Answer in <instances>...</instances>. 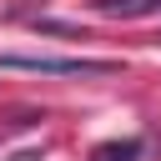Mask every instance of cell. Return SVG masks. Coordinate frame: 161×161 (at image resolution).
Segmentation results:
<instances>
[{"label": "cell", "instance_id": "6da1fadb", "mask_svg": "<svg viewBox=\"0 0 161 161\" xmlns=\"http://www.w3.org/2000/svg\"><path fill=\"white\" fill-rule=\"evenodd\" d=\"M0 70H40V75H111L116 60H86V55H15L0 50Z\"/></svg>", "mask_w": 161, "mask_h": 161}, {"label": "cell", "instance_id": "7a4b0ae2", "mask_svg": "<svg viewBox=\"0 0 161 161\" xmlns=\"http://www.w3.org/2000/svg\"><path fill=\"white\" fill-rule=\"evenodd\" d=\"M101 15H121V20H141V15H161V0H96Z\"/></svg>", "mask_w": 161, "mask_h": 161}, {"label": "cell", "instance_id": "3957f363", "mask_svg": "<svg viewBox=\"0 0 161 161\" xmlns=\"http://www.w3.org/2000/svg\"><path fill=\"white\" fill-rule=\"evenodd\" d=\"M141 156V141L131 136V141H106V146H96L91 151V161H136Z\"/></svg>", "mask_w": 161, "mask_h": 161}]
</instances>
